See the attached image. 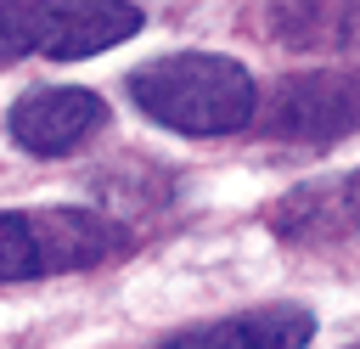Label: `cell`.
<instances>
[{
  "label": "cell",
  "mask_w": 360,
  "mask_h": 349,
  "mask_svg": "<svg viewBox=\"0 0 360 349\" xmlns=\"http://www.w3.org/2000/svg\"><path fill=\"white\" fill-rule=\"evenodd\" d=\"M129 96L152 124L180 135H231L259 113L253 73L219 51H169L129 73Z\"/></svg>",
  "instance_id": "6da1fadb"
},
{
  "label": "cell",
  "mask_w": 360,
  "mask_h": 349,
  "mask_svg": "<svg viewBox=\"0 0 360 349\" xmlns=\"http://www.w3.org/2000/svg\"><path fill=\"white\" fill-rule=\"evenodd\" d=\"M124 248V225L90 208H6L0 214V281H34L90 270Z\"/></svg>",
  "instance_id": "7a4b0ae2"
},
{
  "label": "cell",
  "mask_w": 360,
  "mask_h": 349,
  "mask_svg": "<svg viewBox=\"0 0 360 349\" xmlns=\"http://www.w3.org/2000/svg\"><path fill=\"white\" fill-rule=\"evenodd\" d=\"M259 124L264 135L298 141V146H332V141L360 135V62L287 73L270 90Z\"/></svg>",
  "instance_id": "3957f363"
},
{
  "label": "cell",
  "mask_w": 360,
  "mask_h": 349,
  "mask_svg": "<svg viewBox=\"0 0 360 349\" xmlns=\"http://www.w3.org/2000/svg\"><path fill=\"white\" fill-rule=\"evenodd\" d=\"M11 135L17 146L39 152V158H68L84 135H96L107 124V101L96 90H79V84H62V90H28L17 107H11Z\"/></svg>",
  "instance_id": "277c9868"
},
{
  "label": "cell",
  "mask_w": 360,
  "mask_h": 349,
  "mask_svg": "<svg viewBox=\"0 0 360 349\" xmlns=\"http://www.w3.org/2000/svg\"><path fill=\"white\" fill-rule=\"evenodd\" d=\"M315 338V315L298 304H264V310H242L225 321H202L186 326L152 349H304Z\"/></svg>",
  "instance_id": "5b68a950"
},
{
  "label": "cell",
  "mask_w": 360,
  "mask_h": 349,
  "mask_svg": "<svg viewBox=\"0 0 360 349\" xmlns=\"http://www.w3.org/2000/svg\"><path fill=\"white\" fill-rule=\"evenodd\" d=\"M146 11L141 6H45V45L39 56L51 62H79V56H96L107 45H124L129 34H141Z\"/></svg>",
  "instance_id": "8992f818"
},
{
  "label": "cell",
  "mask_w": 360,
  "mask_h": 349,
  "mask_svg": "<svg viewBox=\"0 0 360 349\" xmlns=\"http://www.w3.org/2000/svg\"><path fill=\"white\" fill-rule=\"evenodd\" d=\"M270 220L287 236H338V231H354L360 225V174L326 180V186H298Z\"/></svg>",
  "instance_id": "52a82bcc"
},
{
  "label": "cell",
  "mask_w": 360,
  "mask_h": 349,
  "mask_svg": "<svg viewBox=\"0 0 360 349\" xmlns=\"http://www.w3.org/2000/svg\"><path fill=\"white\" fill-rule=\"evenodd\" d=\"M45 45V6H0V68L39 56Z\"/></svg>",
  "instance_id": "ba28073f"
},
{
  "label": "cell",
  "mask_w": 360,
  "mask_h": 349,
  "mask_svg": "<svg viewBox=\"0 0 360 349\" xmlns=\"http://www.w3.org/2000/svg\"><path fill=\"white\" fill-rule=\"evenodd\" d=\"M349 349H360V343H349Z\"/></svg>",
  "instance_id": "9c48e42d"
}]
</instances>
